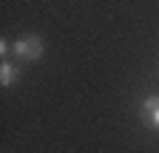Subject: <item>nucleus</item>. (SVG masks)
Returning <instances> with one entry per match:
<instances>
[{
	"label": "nucleus",
	"instance_id": "nucleus-1",
	"mask_svg": "<svg viewBox=\"0 0 159 153\" xmlns=\"http://www.w3.org/2000/svg\"><path fill=\"white\" fill-rule=\"evenodd\" d=\"M43 51H46V46L40 40V34H23L11 46L14 60H20V63H37L40 57H43Z\"/></svg>",
	"mask_w": 159,
	"mask_h": 153
},
{
	"label": "nucleus",
	"instance_id": "nucleus-2",
	"mask_svg": "<svg viewBox=\"0 0 159 153\" xmlns=\"http://www.w3.org/2000/svg\"><path fill=\"white\" fill-rule=\"evenodd\" d=\"M139 116H142V122L153 130H159V94H151V97L142 99V105H139Z\"/></svg>",
	"mask_w": 159,
	"mask_h": 153
},
{
	"label": "nucleus",
	"instance_id": "nucleus-3",
	"mask_svg": "<svg viewBox=\"0 0 159 153\" xmlns=\"http://www.w3.org/2000/svg\"><path fill=\"white\" fill-rule=\"evenodd\" d=\"M14 80H17V68H14V63L3 60V63H0V85H3V88H11Z\"/></svg>",
	"mask_w": 159,
	"mask_h": 153
},
{
	"label": "nucleus",
	"instance_id": "nucleus-4",
	"mask_svg": "<svg viewBox=\"0 0 159 153\" xmlns=\"http://www.w3.org/2000/svg\"><path fill=\"white\" fill-rule=\"evenodd\" d=\"M11 51V46L6 43V40H0V57H3V60H6V54Z\"/></svg>",
	"mask_w": 159,
	"mask_h": 153
}]
</instances>
